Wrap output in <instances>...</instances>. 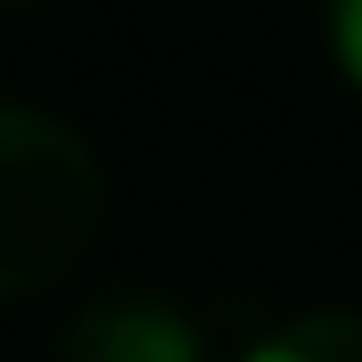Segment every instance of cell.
<instances>
[{"label": "cell", "instance_id": "3", "mask_svg": "<svg viewBox=\"0 0 362 362\" xmlns=\"http://www.w3.org/2000/svg\"><path fill=\"white\" fill-rule=\"evenodd\" d=\"M242 362H362V314H298L266 330Z\"/></svg>", "mask_w": 362, "mask_h": 362}, {"label": "cell", "instance_id": "2", "mask_svg": "<svg viewBox=\"0 0 362 362\" xmlns=\"http://www.w3.org/2000/svg\"><path fill=\"white\" fill-rule=\"evenodd\" d=\"M65 362H209V330L161 290H97L65 322Z\"/></svg>", "mask_w": 362, "mask_h": 362}, {"label": "cell", "instance_id": "1", "mask_svg": "<svg viewBox=\"0 0 362 362\" xmlns=\"http://www.w3.org/2000/svg\"><path fill=\"white\" fill-rule=\"evenodd\" d=\"M105 218L97 145L40 105L0 97V298L65 282Z\"/></svg>", "mask_w": 362, "mask_h": 362}, {"label": "cell", "instance_id": "4", "mask_svg": "<svg viewBox=\"0 0 362 362\" xmlns=\"http://www.w3.org/2000/svg\"><path fill=\"white\" fill-rule=\"evenodd\" d=\"M330 65L362 89V0H330Z\"/></svg>", "mask_w": 362, "mask_h": 362}]
</instances>
